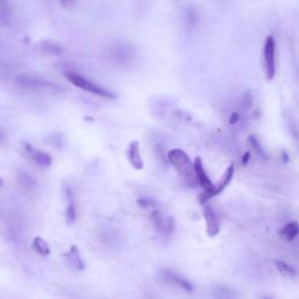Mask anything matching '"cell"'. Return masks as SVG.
<instances>
[{"label":"cell","instance_id":"obj_11","mask_svg":"<svg viewBox=\"0 0 299 299\" xmlns=\"http://www.w3.org/2000/svg\"><path fill=\"white\" fill-rule=\"evenodd\" d=\"M234 172H235V168H234V164H230L226 170L224 176H222V178L218 180V182L216 185H214V188H213V192H212V198L218 196V194L224 192L226 190V187H227L229 184H230L232 176H234Z\"/></svg>","mask_w":299,"mask_h":299},{"label":"cell","instance_id":"obj_10","mask_svg":"<svg viewBox=\"0 0 299 299\" xmlns=\"http://www.w3.org/2000/svg\"><path fill=\"white\" fill-rule=\"evenodd\" d=\"M126 156L128 159V162L132 165V168L136 170H142L144 168V162H142L140 150H139V142H132L126 150Z\"/></svg>","mask_w":299,"mask_h":299},{"label":"cell","instance_id":"obj_13","mask_svg":"<svg viewBox=\"0 0 299 299\" xmlns=\"http://www.w3.org/2000/svg\"><path fill=\"white\" fill-rule=\"evenodd\" d=\"M111 55H112V58L116 60L118 64H126L131 60L132 58V50L130 46H125V44H118V46H114L112 47V50H111Z\"/></svg>","mask_w":299,"mask_h":299},{"label":"cell","instance_id":"obj_18","mask_svg":"<svg viewBox=\"0 0 299 299\" xmlns=\"http://www.w3.org/2000/svg\"><path fill=\"white\" fill-rule=\"evenodd\" d=\"M274 266H276L277 271H280L283 274H286V276L292 277L297 274V271H296L294 268H292L290 264L284 262V260H274Z\"/></svg>","mask_w":299,"mask_h":299},{"label":"cell","instance_id":"obj_7","mask_svg":"<svg viewBox=\"0 0 299 299\" xmlns=\"http://www.w3.org/2000/svg\"><path fill=\"white\" fill-rule=\"evenodd\" d=\"M159 278H160L162 282H165V283L174 285V286L182 288L184 291H187V292L193 291L192 283H190L187 278L182 277V274H179L178 272H176V271L173 270H170V269L162 270L160 272H159Z\"/></svg>","mask_w":299,"mask_h":299},{"label":"cell","instance_id":"obj_21","mask_svg":"<svg viewBox=\"0 0 299 299\" xmlns=\"http://www.w3.org/2000/svg\"><path fill=\"white\" fill-rule=\"evenodd\" d=\"M249 142H250V145L252 146V148H255L257 152H258V154H260V156H263L264 154H263V151H262V148H260V142H258V140H257V139L255 138V137H250L249 138Z\"/></svg>","mask_w":299,"mask_h":299},{"label":"cell","instance_id":"obj_5","mask_svg":"<svg viewBox=\"0 0 299 299\" xmlns=\"http://www.w3.org/2000/svg\"><path fill=\"white\" fill-rule=\"evenodd\" d=\"M193 168H194V174H196V182H199V185L202 187L204 196H202L201 199L207 200L212 198V192H213L214 188V184L212 182V180L208 176L206 170L204 168L202 160H201L200 157H198L196 160L193 162Z\"/></svg>","mask_w":299,"mask_h":299},{"label":"cell","instance_id":"obj_14","mask_svg":"<svg viewBox=\"0 0 299 299\" xmlns=\"http://www.w3.org/2000/svg\"><path fill=\"white\" fill-rule=\"evenodd\" d=\"M67 257H68L69 262L74 266L76 270H78V271L84 270L86 266H84V262H83V260L81 257V254H80L78 246H70V250H69V252L67 254Z\"/></svg>","mask_w":299,"mask_h":299},{"label":"cell","instance_id":"obj_15","mask_svg":"<svg viewBox=\"0 0 299 299\" xmlns=\"http://www.w3.org/2000/svg\"><path fill=\"white\" fill-rule=\"evenodd\" d=\"M298 230H299L298 224L296 221H292V222H288V224H286L283 228H282L280 234L282 238L285 240V241L291 242L292 240H294L296 238H297Z\"/></svg>","mask_w":299,"mask_h":299},{"label":"cell","instance_id":"obj_23","mask_svg":"<svg viewBox=\"0 0 299 299\" xmlns=\"http://www.w3.org/2000/svg\"><path fill=\"white\" fill-rule=\"evenodd\" d=\"M75 2H76V0H60L61 5L64 6V8H74Z\"/></svg>","mask_w":299,"mask_h":299},{"label":"cell","instance_id":"obj_1","mask_svg":"<svg viewBox=\"0 0 299 299\" xmlns=\"http://www.w3.org/2000/svg\"><path fill=\"white\" fill-rule=\"evenodd\" d=\"M13 82L18 88L30 92L58 95L64 92V86H61L58 83L50 81L36 74H20L16 76Z\"/></svg>","mask_w":299,"mask_h":299},{"label":"cell","instance_id":"obj_9","mask_svg":"<svg viewBox=\"0 0 299 299\" xmlns=\"http://www.w3.org/2000/svg\"><path fill=\"white\" fill-rule=\"evenodd\" d=\"M22 154H25V157L30 158V160H33L36 165L41 166V168H50L52 162H53V159H52L50 154L34 148L30 144H22Z\"/></svg>","mask_w":299,"mask_h":299},{"label":"cell","instance_id":"obj_26","mask_svg":"<svg viewBox=\"0 0 299 299\" xmlns=\"http://www.w3.org/2000/svg\"><path fill=\"white\" fill-rule=\"evenodd\" d=\"M2 2H6V0H0V4H2Z\"/></svg>","mask_w":299,"mask_h":299},{"label":"cell","instance_id":"obj_6","mask_svg":"<svg viewBox=\"0 0 299 299\" xmlns=\"http://www.w3.org/2000/svg\"><path fill=\"white\" fill-rule=\"evenodd\" d=\"M201 208H202L204 218L206 221L208 235L212 236V238L216 236L221 229L220 218H218V214L215 213V210L212 208L210 204L207 202V200L201 199Z\"/></svg>","mask_w":299,"mask_h":299},{"label":"cell","instance_id":"obj_17","mask_svg":"<svg viewBox=\"0 0 299 299\" xmlns=\"http://www.w3.org/2000/svg\"><path fill=\"white\" fill-rule=\"evenodd\" d=\"M32 248L36 250V252L39 254V255H42V256L50 255V246H48V243L44 241L42 238H34L33 243H32Z\"/></svg>","mask_w":299,"mask_h":299},{"label":"cell","instance_id":"obj_3","mask_svg":"<svg viewBox=\"0 0 299 299\" xmlns=\"http://www.w3.org/2000/svg\"><path fill=\"white\" fill-rule=\"evenodd\" d=\"M64 76L72 86H78V88H80L81 90H84L86 92L92 94V95L103 97V98H108V100H112L116 97V95H114V94L109 92L108 89L103 88V86L96 84V83H94L92 81H89L88 78H83L82 75L78 74V72L68 70L64 72Z\"/></svg>","mask_w":299,"mask_h":299},{"label":"cell","instance_id":"obj_16","mask_svg":"<svg viewBox=\"0 0 299 299\" xmlns=\"http://www.w3.org/2000/svg\"><path fill=\"white\" fill-rule=\"evenodd\" d=\"M38 50H39L41 53L48 55H58L62 52V48L58 46V44L53 42V41H41V42L38 44Z\"/></svg>","mask_w":299,"mask_h":299},{"label":"cell","instance_id":"obj_22","mask_svg":"<svg viewBox=\"0 0 299 299\" xmlns=\"http://www.w3.org/2000/svg\"><path fill=\"white\" fill-rule=\"evenodd\" d=\"M240 120H241V114H240L238 111H234V112H232L230 116H229V124L230 125L238 124V122H240Z\"/></svg>","mask_w":299,"mask_h":299},{"label":"cell","instance_id":"obj_4","mask_svg":"<svg viewBox=\"0 0 299 299\" xmlns=\"http://www.w3.org/2000/svg\"><path fill=\"white\" fill-rule=\"evenodd\" d=\"M264 67L268 81H271L276 74V42L274 36H269L264 44Z\"/></svg>","mask_w":299,"mask_h":299},{"label":"cell","instance_id":"obj_12","mask_svg":"<svg viewBox=\"0 0 299 299\" xmlns=\"http://www.w3.org/2000/svg\"><path fill=\"white\" fill-rule=\"evenodd\" d=\"M66 198H67V208H66V221L68 224H74L76 221V204L74 200V194H72V190L67 186L64 188Z\"/></svg>","mask_w":299,"mask_h":299},{"label":"cell","instance_id":"obj_20","mask_svg":"<svg viewBox=\"0 0 299 299\" xmlns=\"http://www.w3.org/2000/svg\"><path fill=\"white\" fill-rule=\"evenodd\" d=\"M137 204L142 210H150V208L154 207V199H151V198H148V196H142L140 199H138Z\"/></svg>","mask_w":299,"mask_h":299},{"label":"cell","instance_id":"obj_25","mask_svg":"<svg viewBox=\"0 0 299 299\" xmlns=\"http://www.w3.org/2000/svg\"><path fill=\"white\" fill-rule=\"evenodd\" d=\"M2 139H4V134H2V131L0 130V142H2Z\"/></svg>","mask_w":299,"mask_h":299},{"label":"cell","instance_id":"obj_24","mask_svg":"<svg viewBox=\"0 0 299 299\" xmlns=\"http://www.w3.org/2000/svg\"><path fill=\"white\" fill-rule=\"evenodd\" d=\"M249 160H250V152L248 151V152H246L244 154H243V157H242V165L246 166L249 162Z\"/></svg>","mask_w":299,"mask_h":299},{"label":"cell","instance_id":"obj_2","mask_svg":"<svg viewBox=\"0 0 299 299\" xmlns=\"http://www.w3.org/2000/svg\"><path fill=\"white\" fill-rule=\"evenodd\" d=\"M168 162L174 168L180 176L185 180L187 185L194 186L196 182V174H194L193 162L185 151L180 148H173L168 154Z\"/></svg>","mask_w":299,"mask_h":299},{"label":"cell","instance_id":"obj_8","mask_svg":"<svg viewBox=\"0 0 299 299\" xmlns=\"http://www.w3.org/2000/svg\"><path fill=\"white\" fill-rule=\"evenodd\" d=\"M150 218H151L156 230L165 235L172 234L173 229H174V222L171 216H164L160 210H154L150 213Z\"/></svg>","mask_w":299,"mask_h":299},{"label":"cell","instance_id":"obj_19","mask_svg":"<svg viewBox=\"0 0 299 299\" xmlns=\"http://www.w3.org/2000/svg\"><path fill=\"white\" fill-rule=\"evenodd\" d=\"M19 182L22 184V186L25 187L27 190H33L34 186H36V180L30 176H27L26 173H22V174H20Z\"/></svg>","mask_w":299,"mask_h":299}]
</instances>
